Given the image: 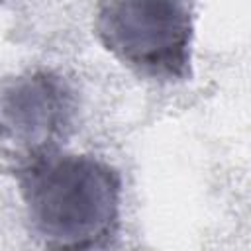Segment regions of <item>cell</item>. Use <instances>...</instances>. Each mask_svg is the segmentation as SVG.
Masks as SVG:
<instances>
[{
	"mask_svg": "<svg viewBox=\"0 0 251 251\" xmlns=\"http://www.w3.org/2000/svg\"><path fill=\"white\" fill-rule=\"evenodd\" d=\"M76 98L71 84L47 69L27 71L0 86V155L24 165L59 151L71 135Z\"/></svg>",
	"mask_w": 251,
	"mask_h": 251,
	"instance_id": "cell-3",
	"label": "cell"
},
{
	"mask_svg": "<svg viewBox=\"0 0 251 251\" xmlns=\"http://www.w3.org/2000/svg\"><path fill=\"white\" fill-rule=\"evenodd\" d=\"M94 33L108 53L141 76L190 78L192 0H100Z\"/></svg>",
	"mask_w": 251,
	"mask_h": 251,
	"instance_id": "cell-2",
	"label": "cell"
},
{
	"mask_svg": "<svg viewBox=\"0 0 251 251\" xmlns=\"http://www.w3.org/2000/svg\"><path fill=\"white\" fill-rule=\"evenodd\" d=\"M0 2H2V0H0Z\"/></svg>",
	"mask_w": 251,
	"mask_h": 251,
	"instance_id": "cell-4",
	"label": "cell"
},
{
	"mask_svg": "<svg viewBox=\"0 0 251 251\" xmlns=\"http://www.w3.org/2000/svg\"><path fill=\"white\" fill-rule=\"evenodd\" d=\"M31 231L49 249L108 247L120 229V173L90 155L47 153L16 167Z\"/></svg>",
	"mask_w": 251,
	"mask_h": 251,
	"instance_id": "cell-1",
	"label": "cell"
}]
</instances>
